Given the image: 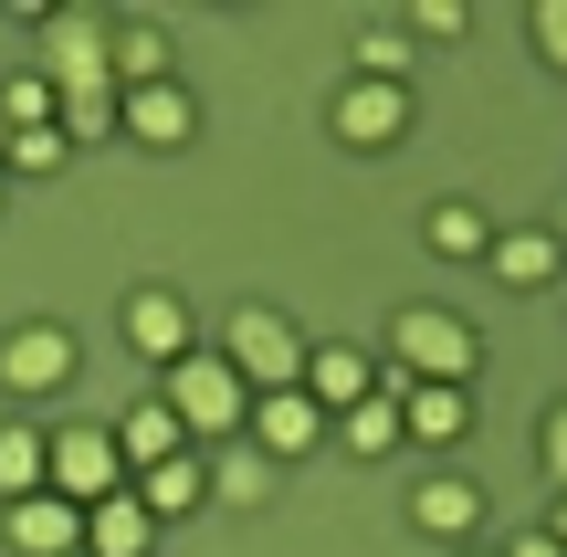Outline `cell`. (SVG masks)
Wrapping results in <instances>:
<instances>
[{
	"label": "cell",
	"mask_w": 567,
	"mask_h": 557,
	"mask_svg": "<svg viewBox=\"0 0 567 557\" xmlns=\"http://www.w3.org/2000/svg\"><path fill=\"white\" fill-rule=\"evenodd\" d=\"M74 557H84V547H74Z\"/></svg>",
	"instance_id": "obj_35"
},
{
	"label": "cell",
	"mask_w": 567,
	"mask_h": 557,
	"mask_svg": "<svg viewBox=\"0 0 567 557\" xmlns=\"http://www.w3.org/2000/svg\"><path fill=\"white\" fill-rule=\"evenodd\" d=\"M32 74L53 84V95L116 84V21H95V11H42L32 21Z\"/></svg>",
	"instance_id": "obj_4"
},
{
	"label": "cell",
	"mask_w": 567,
	"mask_h": 557,
	"mask_svg": "<svg viewBox=\"0 0 567 557\" xmlns=\"http://www.w3.org/2000/svg\"><path fill=\"white\" fill-rule=\"evenodd\" d=\"M421 243L442 252V264H484V252H494V221L463 200V189H452V200H431V210H421Z\"/></svg>",
	"instance_id": "obj_20"
},
{
	"label": "cell",
	"mask_w": 567,
	"mask_h": 557,
	"mask_svg": "<svg viewBox=\"0 0 567 557\" xmlns=\"http://www.w3.org/2000/svg\"><path fill=\"white\" fill-rule=\"evenodd\" d=\"M274 463L252 453V442H210V505H264Z\"/></svg>",
	"instance_id": "obj_24"
},
{
	"label": "cell",
	"mask_w": 567,
	"mask_h": 557,
	"mask_svg": "<svg viewBox=\"0 0 567 557\" xmlns=\"http://www.w3.org/2000/svg\"><path fill=\"white\" fill-rule=\"evenodd\" d=\"M463 557H494V547H463Z\"/></svg>",
	"instance_id": "obj_33"
},
{
	"label": "cell",
	"mask_w": 567,
	"mask_h": 557,
	"mask_svg": "<svg viewBox=\"0 0 567 557\" xmlns=\"http://www.w3.org/2000/svg\"><path fill=\"white\" fill-rule=\"evenodd\" d=\"M42 484H53V432L42 421H0V505L42 495Z\"/></svg>",
	"instance_id": "obj_19"
},
{
	"label": "cell",
	"mask_w": 567,
	"mask_h": 557,
	"mask_svg": "<svg viewBox=\"0 0 567 557\" xmlns=\"http://www.w3.org/2000/svg\"><path fill=\"white\" fill-rule=\"evenodd\" d=\"M84 379V337L63 327V316H21L11 337H0V390L11 400H63Z\"/></svg>",
	"instance_id": "obj_5"
},
{
	"label": "cell",
	"mask_w": 567,
	"mask_h": 557,
	"mask_svg": "<svg viewBox=\"0 0 567 557\" xmlns=\"http://www.w3.org/2000/svg\"><path fill=\"white\" fill-rule=\"evenodd\" d=\"M347 74H368V84H410V21H358V42H347Z\"/></svg>",
	"instance_id": "obj_22"
},
{
	"label": "cell",
	"mask_w": 567,
	"mask_h": 557,
	"mask_svg": "<svg viewBox=\"0 0 567 557\" xmlns=\"http://www.w3.org/2000/svg\"><path fill=\"white\" fill-rule=\"evenodd\" d=\"M63 158H74V137H63V126H32V137H11V158H0V179H53Z\"/></svg>",
	"instance_id": "obj_27"
},
{
	"label": "cell",
	"mask_w": 567,
	"mask_h": 557,
	"mask_svg": "<svg viewBox=\"0 0 567 557\" xmlns=\"http://www.w3.org/2000/svg\"><path fill=\"white\" fill-rule=\"evenodd\" d=\"M379 390V348H347V337H316V358H305V400H316L326 421L358 411V400Z\"/></svg>",
	"instance_id": "obj_12"
},
{
	"label": "cell",
	"mask_w": 567,
	"mask_h": 557,
	"mask_svg": "<svg viewBox=\"0 0 567 557\" xmlns=\"http://www.w3.org/2000/svg\"><path fill=\"white\" fill-rule=\"evenodd\" d=\"M137 505H147V516H200V505H210V453H200V442H189V453H168V463H147V474H137Z\"/></svg>",
	"instance_id": "obj_16"
},
{
	"label": "cell",
	"mask_w": 567,
	"mask_h": 557,
	"mask_svg": "<svg viewBox=\"0 0 567 557\" xmlns=\"http://www.w3.org/2000/svg\"><path fill=\"white\" fill-rule=\"evenodd\" d=\"M494 557H567V547H557V526H515V537L494 547Z\"/></svg>",
	"instance_id": "obj_31"
},
{
	"label": "cell",
	"mask_w": 567,
	"mask_h": 557,
	"mask_svg": "<svg viewBox=\"0 0 567 557\" xmlns=\"http://www.w3.org/2000/svg\"><path fill=\"white\" fill-rule=\"evenodd\" d=\"M410 116H421V95H410V84H368V74H347L337 95H326V137H337V147H368V158H379V147H400Z\"/></svg>",
	"instance_id": "obj_7"
},
{
	"label": "cell",
	"mask_w": 567,
	"mask_h": 557,
	"mask_svg": "<svg viewBox=\"0 0 567 557\" xmlns=\"http://www.w3.org/2000/svg\"><path fill=\"white\" fill-rule=\"evenodd\" d=\"M473 32V0H410V42H463Z\"/></svg>",
	"instance_id": "obj_28"
},
{
	"label": "cell",
	"mask_w": 567,
	"mask_h": 557,
	"mask_svg": "<svg viewBox=\"0 0 567 557\" xmlns=\"http://www.w3.org/2000/svg\"><path fill=\"white\" fill-rule=\"evenodd\" d=\"M126 137L137 147H189L200 137V95H189L179 74L168 84H126Z\"/></svg>",
	"instance_id": "obj_13"
},
{
	"label": "cell",
	"mask_w": 567,
	"mask_h": 557,
	"mask_svg": "<svg viewBox=\"0 0 567 557\" xmlns=\"http://www.w3.org/2000/svg\"><path fill=\"white\" fill-rule=\"evenodd\" d=\"M547 526H557V547H567V495H557V505H547Z\"/></svg>",
	"instance_id": "obj_32"
},
{
	"label": "cell",
	"mask_w": 567,
	"mask_h": 557,
	"mask_svg": "<svg viewBox=\"0 0 567 557\" xmlns=\"http://www.w3.org/2000/svg\"><path fill=\"white\" fill-rule=\"evenodd\" d=\"M53 116H63V95L32 74V63H21V74H0V126H11V137H32V126H53Z\"/></svg>",
	"instance_id": "obj_26"
},
{
	"label": "cell",
	"mask_w": 567,
	"mask_h": 557,
	"mask_svg": "<svg viewBox=\"0 0 567 557\" xmlns=\"http://www.w3.org/2000/svg\"><path fill=\"white\" fill-rule=\"evenodd\" d=\"M84 557H158V516L137 505V484L105 505H84Z\"/></svg>",
	"instance_id": "obj_17"
},
{
	"label": "cell",
	"mask_w": 567,
	"mask_h": 557,
	"mask_svg": "<svg viewBox=\"0 0 567 557\" xmlns=\"http://www.w3.org/2000/svg\"><path fill=\"white\" fill-rule=\"evenodd\" d=\"M116 337H126V348H137L147 369L168 379L189 348H200V316H189V295H179V285H126V306H116Z\"/></svg>",
	"instance_id": "obj_8"
},
{
	"label": "cell",
	"mask_w": 567,
	"mask_h": 557,
	"mask_svg": "<svg viewBox=\"0 0 567 557\" xmlns=\"http://www.w3.org/2000/svg\"><path fill=\"white\" fill-rule=\"evenodd\" d=\"M243 442H252L264 463H316L326 442H337V421H326L305 390H252V421H243Z\"/></svg>",
	"instance_id": "obj_9"
},
{
	"label": "cell",
	"mask_w": 567,
	"mask_h": 557,
	"mask_svg": "<svg viewBox=\"0 0 567 557\" xmlns=\"http://www.w3.org/2000/svg\"><path fill=\"white\" fill-rule=\"evenodd\" d=\"M63 137H74V147H105V137H116V126H126V95H116V84H84V95H63Z\"/></svg>",
	"instance_id": "obj_25"
},
{
	"label": "cell",
	"mask_w": 567,
	"mask_h": 557,
	"mask_svg": "<svg viewBox=\"0 0 567 557\" xmlns=\"http://www.w3.org/2000/svg\"><path fill=\"white\" fill-rule=\"evenodd\" d=\"M400 421H410V442H421V453H463V442H473V390H442V379H410Z\"/></svg>",
	"instance_id": "obj_15"
},
{
	"label": "cell",
	"mask_w": 567,
	"mask_h": 557,
	"mask_svg": "<svg viewBox=\"0 0 567 557\" xmlns=\"http://www.w3.org/2000/svg\"><path fill=\"white\" fill-rule=\"evenodd\" d=\"M126 453H116V421H53V495L63 505H105L126 495Z\"/></svg>",
	"instance_id": "obj_6"
},
{
	"label": "cell",
	"mask_w": 567,
	"mask_h": 557,
	"mask_svg": "<svg viewBox=\"0 0 567 557\" xmlns=\"http://www.w3.org/2000/svg\"><path fill=\"white\" fill-rule=\"evenodd\" d=\"M158 400L179 411V432L200 442V453H210V442H243V421H252V379L231 369V358L210 348V337H200V348H189L179 369L158 379Z\"/></svg>",
	"instance_id": "obj_2"
},
{
	"label": "cell",
	"mask_w": 567,
	"mask_h": 557,
	"mask_svg": "<svg viewBox=\"0 0 567 557\" xmlns=\"http://www.w3.org/2000/svg\"><path fill=\"white\" fill-rule=\"evenodd\" d=\"M0 547H11V557H74L84 547V505H63L53 484H42V495L0 505Z\"/></svg>",
	"instance_id": "obj_10"
},
{
	"label": "cell",
	"mask_w": 567,
	"mask_h": 557,
	"mask_svg": "<svg viewBox=\"0 0 567 557\" xmlns=\"http://www.w3.org/2000/svg\"><path fill=\"white\" fill-rule=\"evenodd\" d=\"M379 358H389V369H410V379H442V390H473V379H484V327L421 295V306H400V316H389Z\"/></svg>",
	"instance_id": "obj_1"
},
{
	"label": "cell",
	"mask_w": 567,
	"mask_h": 557,
	"mask_svg": "<svg viewBox=\"0 0 567 557\" xmlns=\"http://www.w3.org/2000/svg\"><path fill=\"white\" fill-rule=\"evenodd\" d=\"M116 453H126V474H147V463L189 453V432H179V411L147 390V400H126V411H116Z\"/></svg>",
	"instance_id": "obj_18"
},
{
	"label": "cell",
	"mask_w": 567,
	"mask_h": 557,
	"mask_svg": "<svg viewBox=\"0 0 567 557\" xmlns=\"http://www.w3.org/2000/svg\"><path fill=\"white\" fill-rule=\"evenodd\" d=\"M410 526H421V537H442V547H473V526H484V484L473 474H421L410 484Z\"/></svg>",
	"instance_id": "obj_11"
},
{
	"label": "cell",
	"mask_w": 567,
	"mask_h": 557,
	"mask_svg": "<svg viewBox=\"0 0 567 557\" xmlns=\"http://www.w3.org/2000/svg\"><path fill=\"white\" fill-rule=\"evenodd\" d=\"M410 442V421H400V400L389 390H368L358 411H337V453H358V463H389Z\"/></svg>",
	"instance_id": "obj_21"
},
{
	"label": "cell",
	"mask_w": 567,
	"mask_h": 557,
	"mask_svg": "<svg viewBox=\"0 0 567 557\" xmlns=\"http://www.w3.org/2000/svg\"><path fill=\"white\" fill-rule=\"evenodd\" d=\"M179 63H168V21H116V95L126 84H168Z\"/></svg>",
	"instance_id": "obj_23"
},
{
	"label": "cell",
	"mask_w": 567,
	"mask_h": 557,
	"mask_svg": "<svg viewBox=\"0 0 567 557\" xmlns=\"http://www.w3.org/2000/svg\"><path fill=\"white\" fill-rule=\"evenodd\" d=\"M484 274H494L505 295H547L557 274H567V243H557V231H536V221H526V231H494Z\"/></svg>",
	"instance_id": "obj_14"
},
{
	"label": "cell",
	"mask_w": 567,
	"mask_h": 557,
	"mask_svg": "<svg viewBox=\"0 0 567 557\" xmlns=\"http://www.w3.org/2000/svg\"><path fill=\"white\" fill-rule=\"evenodd\" d=\"M0 200H11V179H0Z\"/></svg>",
	"instance_id": "obj_34"
},
{
	"label": "cell",
	"mask_w": 567,
	"mask_h": 557,
	"mask_svg": "<svg viewBox=\"0 0 567 557\" xmlns=\"http://www.w3.org/2000/svg\"><path fill=\"white\" fill-rule=\"evenodd\" d=\"M536 463H547V484H557V495H567V400H557V411H547V421H536Z\"/></svg>",
	"instance_id": "obj_30"
},
{
	"label": "cell",
	"mask_w": 567,
	"mask_h": 557,
	"mask_svg": "<svg viewBox=\"0 0 567 557\" xmlns=\"http://www.w3.org/2000/svg\"><path fill=\"white\" fill-rule=\"evenodd\" d=\"M210 348L231 358V369L252 379V390H305V358H316V337L295 327L284 306H264V295H243V306L221 316V337Z\"/></svg>",
	"instance_id": "obj_3"
},
{
	"label": "cell",
	"mask_w": 567,
	"mask_h": 557,
	"mask_svg": "<svg viewBox=\"0 0 567 557\" xmlns=\"http://www.w3.org/2000/svg\"><path fill=\"white\" fill-rule=\"evenodd\" d=\"M526 42H536V63H557V74H567V0H536V11H526Z\"/></svg>",
	"instance_id": "obj_29"
}]
</instances>
